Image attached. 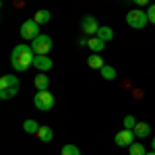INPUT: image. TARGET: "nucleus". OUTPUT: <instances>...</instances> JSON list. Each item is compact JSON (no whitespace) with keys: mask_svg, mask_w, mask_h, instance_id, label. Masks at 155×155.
I'll return each mask as SVG.
<instances>
[{"mask_svg":"<svg viewBox=\"0 0 155 155\" xmlns=\"http://www.w3.org/2000/svg\"><path fill=\"white\" fill-rule=\"evenodd\" d=\"M33 60H35V52L31 48V44H19L12 48L11 64L17 72L29 71V66H33Z\"/></svg>","mask_w":155,"mask_h":155,"instance_id":"1","label":"nucleus"},{"mask_svg":"<svg viewBox=\"0 0 155 155\" xmlns=\"http://www.w3.org/2000/svg\"><path fill=\"white\" fill-rule=\"evenodd\" d=\"M126 23H128V27H132V29H145V25L149 23V17H147L145 11L134 8V11L126 12Z\"/></svg>","mask_w":155,"mask_h":155,"instance_id":"2","label":"nucleus"},{"mask_svg":"<svg viewBox=\"0 0 155 155\" xmlns=\"http://www.w3.org/2000/svg\"><path fill=\"white\" fill-rule=\"evenodd\" d=\"M39 27H41V25L35 23L33 19H27V21H23V23H21L19 33H21V37H23L25 41H29V44H31V41H33V39L41 33V31H39Z\"/></svg>","mask_w":155,"mask_h":155,"instance_id":"3","label":"nucleus"},{"mask_svg":"<svg viewBox=\"0 0 155 155\" xmlns=\"http://www.w3.org/2000/svg\"><path fill=\"white\" fill-rule=\"evenodd\" d=\"M33 106L39 112H50L54 107V95L50 91H37L35 95H33Z\"/></svg>","mask_w":155,"mask_h":155,"instance_id":"4","label":"nucleus"},{"mask_svg":"<svg viewBox=\"0 0 155 155\" xmlns=\"http://www.w3.org/2000/svg\"><path fill=\"white\" fill-rule=\"evenodd\" d=\"M31 48L35 54H44V56H48V52L52 50V37L46 35V33H39V35L31 41Z\"/></svg>","mask_w":155,"mask_h":155,"instance_id":"5","label":"nucleus"},{"mask_svg":"<svg viewBox=\"0 0 155 155\" xmlns=\"http://www.w3.org/2000/svg\"><path fill=\"white\" fill-rule=\"evenodd\" d=\"M99 27L101 25L97 23V19L93 15H85L83 19H81V31H83L85 35H97Z\"/></svg>","mask_w":155,"mask_h":155,"instance_id":"6","label":"nucleus"},{"mask_svg":"<svg viewBox=\"0 0 155 155\" xmlns=\"http://www.w3.org/2000/svg\"><path fill=\"white\" fill-rule=\"evenodd\" d=\"M134 130H128V128H124V130L116 132V137H114V143L118 145V147H130L134 143Z\"/></svg>","mask_w":155,"mask_h":155,"instance_id":"7","label":"nucleus"},{"mask_svg":"<svg viewBox=\"0 0 155 155\" xmlns=\"http://www.w3.org/2000/svg\"><path fill=\"white\" fill-rule=\"evenodd\" d=\"M33 66L41 72H48L52 68V60L50 56H44V54H35V60H33Z\"/></svg>","mask_w":155,"mask_h":155,"instance_id":"8","label":"nucleus"},{"mask_svg":"<svg viewBox=\"0 0 155 155\" xmlns=\"http://www.w3.org/2000/svg\"><path fill=\"white\" fill-rule=\"evenodd\" d=\"M2 89H19V79L15 74H4L0 77V91Z\"/></svg>","mask_w":155,"mask_h":155,"instance_id":"9","label":"nucleus"},{"mask_svg":"<svg viewBox=\"0 0 155 155\" xmlns=\"http://www.w3.org/2000/svg\"><path fill=\"white\" fill-rule=\"evenodd\" d=\"M132 130H134V134H137L139 139H145V137L151 134V126H149L147 122H137V126H134Z\"/></svg>","mask_w":155,"mask_h":155,"instance_id":"10","label":"nucleus"},{"mask_svg":"<svg viewBox=\"0 0 155 155\" xmlns=\"http://www.w3.org/2000/svg\"><path fill=\"white\" fill-rule=\"evenodd\" d=\"M35 137L41 141V143H50V141L54 139V132H52V128H50V126H39V130H37Z\"/></svg>","mask_w":155,"mask_h":155,"instance_id":"11","label":"nucleus"},{"mask_svg":"<svg viewBox=\"0 0 155 155\" xmlns=\"http://www.w3.org/2000/svg\"><path fill=\"white\" fill-rule=\"evenodd\" d=\"M33 83H35V89L37 91H48V87H50V79L44 74V72H39L35 79H33Z\"/></svg>","mask_w":155,"mask_h":155,"instance_id":"12","label":"nucleus"},{"mask_svg":"<svg viewBox=\"0 0 155 155\" xmlns=\"http://www.w3.org/2000/svg\"><path fill=\"white\" fill-rule=\"evenodd\" d=\"M87 64H89L93 71H101V68L106 66V62H104V58H101L99 54H91V56H89V60H87Z\"/></svg>","mask_w":155,"mask_h":155,"instance_id":"13","label":"nucleus"},{"mask_svg":"<svg viewBox=\"0 0 155 155\" xmlns=\"http://www.w3.org/2000/svg\"><path fill=\"white\" fill-rule=\"evenodd\" d=\"M87 48L91 50L93 54H99L101 50L106 48V41H101V39H99V37H97V35H93V37H91V39H89V46H87Z\"/></svg>","mask_w":155,"mask_h":155,"instance_id":"14","label":"nucleus"},{"mask_svg":"<svg viewBox=\"0 0 155 155\" xmlns=\"http://www.w3.org/2000/svg\"><path fill=\"white\" fill-rule=\"evenodd\" d=\"M52 19V15H50V11H46V8H41V11H37L35 15H33V21L39 25H46Z\"/></svg>","mask_w":155,"mask_h":155,"instance_id":"15","label":"nucleus"},{"mask_svg":"<svg viewBox=\"0 0 155 155\" xmlns=\"http://www.w3.org/2000/svg\"><path fill=\"white\" fill-rule=\"evenodd\" d=\"M97 37L101 39V41H112L114 39V31H112V27H99V31H97Z\"/></svg>","mask_w":155,"mask_h":155,"instance_id":"16","label":"nucleus"},{"mask_svg":"<svg viewBox=\"0 0 155 155\" xmlns=\"http://www.w3.org/2000/svg\"><path fill=\"white\" fill-rule=\"evenodd\" d=\"M23 130L27 132V134H37V130H39V124H37L35 120H25L23 122Z\"/></svg>","mask_w":155,"mask_h":155,"instance_id":"17","label":"nucleus"},{"mask_svg":"<svg viewBox=\"0 0 155 155\" xmlns=\"http://www.w3.org/2000/svg\"><path fill=\"white\" fill-rule=\"evenodd\" d=\"M99 72H101V79H106V81H114V79H116V68L110 66V64H106Z\"/></svg>","mask_w":155,"mask_h":155,"instance_id":"18","label":"nucleus"},{"mask_svg":"<svg viewBox=\"0 0 155 155\" xmlns=\"http://www.w3.org/2000/svg\"><path fill=\"white\" fill-rule=\"evenodd\" d=\"M147 151H145V145L141 143H132L130 147H128V155H145Z\"/></svg>","mask_w":155,"mask_h":155,"instance_id":"19","label":"nucleus"},{"mask_svg":"<svg viewBox=\"0 0 155 155\" xmlns=\"http://www.w3.org/2000/svg\"><path fill=\"white\" fill-rule=\"evenodd\" d=\"M60 155H81V151H79L77 145H64L62 151H60Z\"/></svg>","mask_w":155,"mask_h":155,"instance_id":"20","label":"nucleus"},{"mask_svg":"<svg viewBox=\"0 0 155 155\" xmlns=\"http://www.w3.org/2000/svg\"><path fill=\"white\" fill-rule=\"evenodd\" d=\"M19 93V89H2L0 91V99H11V97H15Z\"/></svg>","mask_w":155,"mask_h":155,"instance_id":"21","label":"nucleus"},{"mask_svg":"<svg viewBox=\"0 0 155 155\" xmlns=\"http://www.w3.org/2000/svg\"><path fill=\"white\" fill-rule=\"evenodd\" d=\"M137 126V120H134V116L132 114H128V116H124V128H128V130H132Z\"/></svg>","mask_w":155,"mask_h":155,"instance_id":"22","label":"nucleus"},{"mask_svg":"<svg viewBox=\"0 0 155 155\" xmlns=\"http://www.w3.org/2000/svg\"><path fill=\"white\" fill-rule=\"evenodd\" d=\"M147 17H149V23L155 25V2H153V4H149V8H147Z\"/></svg>","mask_w":155,"mask_h":155,"instance_id":"23","label":"nucleus"},{"mask_svg":"<svg viewBox=\"0 0 155 155\" xmlns=\"http://www.w3.org/2000/svg\"><path fill=\"white\" fill-rule=\"evenodd\" d=\"M85 46H89V35L79 37V48H85Z\"/></svg>","mask_w":155,"mask_h":155,"instance_id":"24","label":"nucleus"},{"mask_svg":"<svg viewBox=\"0 0 155 155\" xmlns=\"http://www.w3.org/2000/svg\"><path fill=\"white\" fill-rule=\"evenodd\" d=\"M132 2H134L137 6H147V4H149V0H132Z\"/></svg>","mask_w":155,"mask_h":155,"instance_id":"25","label":"nucleus"},{"mask_svg":"<svg viewBox=\"0 0 155 155\" xmlns=\"http://www.w3.org/2000/svg\"><path fill=\"white\" fill-rule=\"evenodd\" d=\"M151 147H153V151H155V139H153V141H151Z\"/></svg>","mask_w":155,"mask_h":155,"instance_id":"26","label":"nucleus"},{"mask_svg":"<svg viewBox=\"0 0 155 155\" xmlns=\"http://www.w3.org/2000/svg\"><path fill=\"white\" fill-rule=\"evenodd\" d=\"M145 155H155V151H149V153H145Z\"/></svg>","mask_w":155,"mask_h":155,"instance_id":"27","label":"nucleus"}]
</instances>
